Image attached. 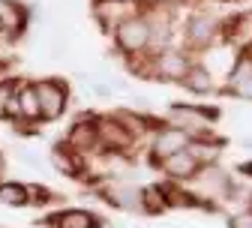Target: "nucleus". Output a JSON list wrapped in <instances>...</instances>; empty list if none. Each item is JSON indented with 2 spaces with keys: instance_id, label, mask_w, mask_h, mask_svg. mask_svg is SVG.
<instances>
[{
  "instance_id": "f3484780",
  "label": "nucleus",
  "mask_w": 252,
  "mask_h": 228,
  "mask_svg": "<svg viewBox=\"0 0 252 228\" xmlns=\"http://www.w3.org/2000/svg\"><path fill=\"white\" fill-rule=\"evenodd\" d=\"M51 159H54V165L63 171V174H78V162H72V150L66 147V150H63V147H54V153H51Z\"/></svg>"
},
{
  "instance_id": "aec40b11",
  "label": "nucleus",
  "mask_w": 252,
  "mask_h": 228,
  "mask_svg": "<svg viewBox=\"0 0 252 228\" xmlns=\"http://www.w3.org/2000/svg\"><path fill=\"white\" fill-rule=\"evenodd\" d=\"M237 93H240V96H246V99H252V78H249L243 87H237Z\"/></svg>"
},
{
  "instance_id": "5701e85b",
  "label": "nucleus",
  "mask_w": 252,
  "mask_h": 228,
  "mask_svg": "<svg viewBox=\"0 0 252 228\" xmlns=\"http://www.w3.org/2000/svg\"><path fill=\"white\" fill-rule=\"evenodd\" d=\"M117 3H123V0H117Z\"/></svg>"
},
{
  "instance_id": "ddd939ff",
  "label": "nucleus",
  "mask_w": 252,
  "mask_h": 228,
  "mask_svg": "<svg viewBox=\"0 0 252 228\" xmlns=\"http://www.w3.org/2000/svg\"><path fill=\"white\" fill-rule=\"evenodd\" d=\"M0 204H6V207H27L30 198H27V186L24 183H0Z\"/></svg>"
},
{
  "instance_id": "9d476101",
  "label": "nucleus",
  "mask_w": 252,
  "mask_h": 228,
  "mask_svg": "<svg viewBox=\"0 0 252 228\" xmlns=\"http://www.w3.org/2000/svg\"><path fill=\"white\" fill-rule=\"evenodd\" d=\"M186 57L177 54V51H165L159 54V60H156V72H159L162 78H183L186 75Z\"/></svg>"
},
{
  "instance_id": "f03ea898",
  "label": "nucleus",
  "mask_w": 252,
  "mask_h": 228,
  "mask_svg": "<svg viewBox=\"0 0 252 228\" xmlns=\"http://www.w3.org/2000/svg\"><path fill=\"white\" fill-rule=\"evenodd\" d=\"M114 36H117V45H120L126 54H135V51L147 48V42H150V36H153V27H150L144 18L129 15V18H123V21L117 24Z\"/></svg>"
},
{
  "instance_id": "f8f14e48",
  "label": "nucleus",
  "mask_w": 252,
  "mask_h": 228,
  "mask_svg": "<svg viewBox=\"0 0 252 228\" xmlns=\"http://www.w3.org/2000/svg\"><path fill=\"white\" fill-rule=\"evenodd\" d=\"M18 117L21 120H39V102H36V93H33V84H24L18 87Z\"/></svg>"
},
{
  "instance_id": "423d86ee",
  "label": "nucleus",
  "mask_w": 252,
  "mask_h": 228,
  "mask_svg": "<svg viewBox=\"0 0 252 228\" xmlns=\"http://www.w3.org/2000/svg\"><path fill=\"white\" fill-rule=\"evenodd\" d=\"M186 147H189V135L183 132V129H177V126L159 129V135H156V141H153V153L162 156V159H168V156H174V153H180Z\"/></svg>"
},
{
  "instance_id": "f257e3e1",
  "label": "nucleus",
  "mask_w": 252,
  "mask_h": 228,
  "mask_svg": "<svg viewBox=\"0 0 252 228\" xmlns=\"http://www.w3.org/2000/svg\"><path fill=\"white\" fill-rule=\"evenodd\" d=\"M33 93H36V102H39V120H57L69 105V87L60 78L33 81Z\"/></svg>"
},
{
  "instance_id": "9b49d317",
  "label": "nucleus",
  "mask_w": 252,
  "mask_h": 228,
  "mask_svg": "<svg viewBox=\"0 0 252 228\" xmlns=\"http://www.w3.org/2000/svg\"><path fill=\"white\" fill-rule=\"evenodd\" d=\"M18 81L12 78H3L0 81V120H9V117H18Z\"/></svg>"
},
{
  "instance_id": "a211bd4d",
  "label": "nucleus",
  "mask_w": 252,
  "mask_h": 228,
  "mask_svg": "<svg viewBox=\"0 0 252 228\" xmlns=\"http://www.w3.org/2000/svg\"><path fill=\"white\" fill-rule=\"evenodd\" d=\"M249 78H252V60H249V57H243L237 66L231 69V78H228V81H231L234 87H243Z\"/></svg>"
},
{
  "instance_id": "2eb2a0df",
  "label": "nucleus",
  "mask_w": 252,
  "mask_h": 228,
  "mask_svg": "<svg viewBox=\"0 0 252 228\" xmlns=\"http://www.w3.org/2000/svg\"><path fill=\"white\" fill-rule=\"evenodd\" d=\"M213 27H216V21H213V18H207V15H198V18H192V21H189V39H192L195 45H204V42H210V36H213Z\"/></svg>"
},
{
  "instance_id": "39448f33",
  "label": "nucleus",
  "mask_w": 252,
  "mask_h": 228,
  "mask_svg": "<svg viewBox=\"0 0 252 228\" xmlns=\"http://www.w3.org/2000/svg\"><path fill=\"white\" fill-rule=\"evenodd\" d=\"M66 147L72 153H87L93 147H99V141H96V120H78L69 129V135H66Z\"/></svg>"
},
{
  "instance_id": "0eeeda50",
  "label": "nucleus",
  "mask_w": 252,
  "mask_h": 228,
  "mask_svg": "<svg viewBox=\"0 0 252 228\" xmlns=\"http://www.w3.org/2000/svg\"><path fill=\"white\" fill-rule=\"evenodd\" d=\"M162 168L174 177V180H192L195 174H198V162H195V156L189 153V150H180V153H174V156H168V159H162Z\"/></svg>"
},
{
  "instance_id": "6e6552de",
  "label": "nucleus",
  "mask_w": 252,
  "mask_h": 228,
  "mask_svg": "<svg viewBox=\"0 0 252 228\" xmlns=\"http://www.w3.org/2000/svg\"><path fill=\"white\" fill-rule=\"evenodd\" d=\"M171 117L183 126V132H207L210 123H207V111L204 108H189V105H174Z\"/></svg>"
},
{
  "instance_id": "4be33fe9",
  "label": "nucleus",
  "mask_w": 252,
  "mask_h": 228,
  "mask_svg": "<svg viewBox=\"0 0 252 228\" xmlns=\"http://www.w3.org/2000/svg\"><path fill=\"white\" fill-rule=\"evenodd\" d=\"M243 171H252V165H243Z\"/></svg>"
},
{
  "instance_id": "20e7f679",
  "label": "nucleus",
  "mask_w": 252,
  "mask_h": 228,
  "mask_svg": "<svg viewBox=\"0 0 252 228\" xmlns=\"http://www.w3.org/2000/svg\"><path fill=\"white\" fill-rule=\"evenodd\" d=\"M45 228H102V219L90 210H81V207H69V210H57V213H48L42 219Z\"/></svg>"
},
{
  "instance_id": "7ed1b4c3",
  "label": "nucleus",
  "mask_w": 252,
  "mask_h": 228,
  "mask_svg": "<svg viewBox=\"0 0 252 228\" xmlns=\"http://www.w3.org/2000/svg\"><path fill=\"white\" fill-rule=\"evenodd\" d=\"M96 141L102 147H108L111 153H117L132 144V132L117 117H102V120H96Z\"/></svg>"
},
{
  "instance_id": "412c9836",
  "label": "nucleus",
  "mask_w": 252,
  "mask_h": 228,
  "mask_svg": "<svg viewBox=\"0 0 252 228\" xmlns=\"http://www.w3.org/2000/svg\"><path fill=\"white\" fill-rule=\"evenodd\" d=\"M6 171V159H3V150H0V174Z\"/></svg>"
},
{
  "instance_id": "1a4fd4ad",
  "label": "nucleus",
  "mask_w": 252,
  "mask_h": 228,
  "mask_svg": "<svg viewBox=\"0 0 252 228\" xmlns=\"http://www.w3.org/2000/svg\"><path fill=\"white\" fill-rule=\"evenodd\" d=\"M105 201L114 204V207H120V210H141V189L126 186V183L108 186L105 189Z\"/></svg>"
},
{
  "instance_id": "4468645a",
  "label": "nucleus",
  "mask_w": 252,
  "mask_h": 228,
  "mask_svg": "<svg viewBox=\"0 0 252 228\" xmlns=\"http://www.w3.org/2000/svg\"><path fill=\"white\" fill-rule=\"evenodd\" d=\"M192 93H210L213 90V81H210V72L204 69V66H189L186 69V75L180 78Z\"/></svg>"
},
{
  "instance_id": "6ab92c4d",
  "label": "nucleus",
  "mask_w": 252,
  "mask_h": 228,
  "mask_svg": "<svg viewBox=\"0 0 252 228\" xmlns=\"http://www.w3.org/2000/svg\"><path fill=\"white\" fill-rule=\"evenodd\" d=\"M228 228H252V210H243L228 219Z\"/></svg>"
},
{
  "instance_id": "dca6fc26",
  "label": "nucleus",
  "mask_w": 252,
  "mask_h": 228,
  "mask_svg": "<svg viewBox=\"0 0 252 228\" xmlns=\"http://www.w3.org/2000/svg\"><path fill=\"white\" fill-rule=\"evenodd\" d=\"M168 204H165V192L159 189V186H147V189H141V210L144 213H159V210H165Z\"/></svg>"
}]
</instances>
